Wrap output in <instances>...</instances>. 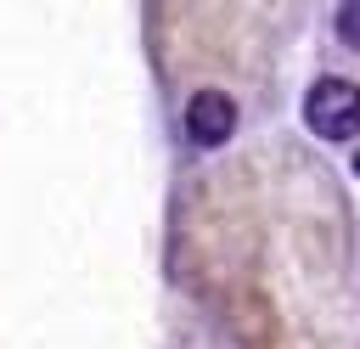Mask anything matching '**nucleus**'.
Returning <instances> with one entry per match:
<instances>
[{"label": "nucleus", "instance_id": "f257e3e1", "mask_svg": "<svg viewBox=\"0 0 360 349\" xmlns=\"http://www.w3.org/2000/svg\"><path fill=\"white\" fill-rule=\"evenodd\" d=\"M304 118L321 141H349L360 129V90L349 79H321L304 96Z\"/></svg>", "mask_w": 360, "mask_h": 349}, {"label": "nucleus", "instance_id": "f03ea898", "mask_svg": "<svg viewBox=\"0 0 360 349\" xmlns=\"http://www.w3.org/2000/svg\"><path fill=\"white\" fill-rule=\"evenodd\" d=\"M231 129H236V101L225 90H197L186 101V135L197 146H219V141H231Z\"/></svg>", "mask_w": 360, "mask_h": 349}, {"label": "nucleus", "instance_id": "7ed1b4c3", "mask_svg": "<svg viewBox=\"0 0 360 349\" xmlns=\"http://www.w3.org/2000/svg\"><path fill=\"white\" fill-rule=\"evenodd\" d=\"M338 39H343L349 51H360V0L338 6Z\"/></svg>", "mask_w": 360, "mask_h": 349}, {"label": "nucleus", "instance_id": "20e7f679", "mask_svg": "<svg viewBox=\"0 0 360 349\" xmlns=\"http://www.w3.org/2000/svg\"><path fill=\"white\" fill-rule=\"evenodd\" d=\"M354 169H360V158H354Z\"/></svg>", "mask_w": 360, "mask_h": 349}]
</instances>
